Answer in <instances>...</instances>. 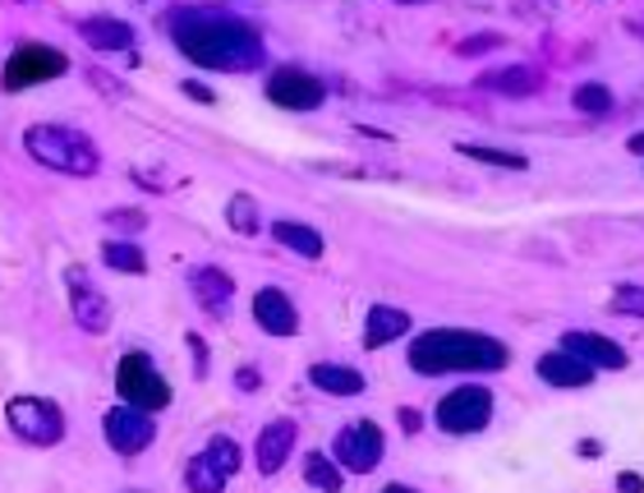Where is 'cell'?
<instances>
[{
	"label": "cell",
	"mask_w": 644,
	"mask_h": 493,
	"mask_svg": "<svg viewBox=\"0 0 644 493\" xmlns=\"http://www.w3.org/2000/svg\"><path fill=\"white\" fill-rule=\"evenodd\" d=\"M111 231H125V236H134V231H143V226H148V217H143V213H134V208H111V213L102 217Z\"/></svg>",
	"instance_id": "29"
},
{
	"label": "cell",
	"mask_w": 644,
	"mask_h": 493,
	"mask_svg": "<svg viewBox=\"0 0 644 493\" xmlns=\"http://www.w3.org/2000/svg\"><path fill=\"white\" fill-rule=\"evenodd\" d=\"M576 457H603V442L599 438H580L576 442Z\"/></svg>",
	"instance_id": "34"
},
{
	"label": "cell",
	"mask_w": 644,
	"mask_h": 493,
	"mask_svg": "<svg viewBox=\"0 0 644 493\" xmlns=\"http://www.w3.org/2000/svg\"><path fill=\"white\" fill-rule=\"evenodd\" d=\"M562 350H570L576 360H585L589 369H626L631 356H626V346H617L612 337H599V333H566L562 337Z\"/></svg>",
	"instance_id": "14"
},
{
	"label": "cell",
	"mask_w": 644,
	"mask_h": 493,
	"mask_svg": "<svg viewBox=\"0 0 644 493\" xmlns=\"http://www.w3.org/2000/svg\"><path fill=\"white\" fill-rule=\"evenodd\" d=\"M383 493H415V489H405V484H387Z\"/></svg>",
	"instance_id": "37"
},
{
	"label": "cell",
	"mask_w": 644,
	"mask_h": 493,
	"mask_svg": "<svg viewBox=\"0 0 644 493\" xmlns=\"http://www.w3.org/2000/svg\"><path fill=\"white\" fill-rule=\"evenodd\" d=\"M268 98L281 107V111H318L327 102V83L318 75H308V69H295V65H285V69H272L268 75Z\"/></svg>",
	"instance_id": "10"
},
{
	"label": "cell",
	"mask_w": 644,
	"mask_h": 493,
	"mask_svg": "<svg viewBox=\"0 0 644 493\" xmlns=\"http://www.w3.org/2000/svg\"><path fill=\"white\" fill-rule=\"evenodd\" d=\"M300 442V429L295 419H272V425L258 429V448H253V461H258V475H276L285 461H291Z\"/></svg>",
	"instance_id": "13"
},
{
	"label": "cell",
	"mask_w": 644,
	"mask_h": 493,
	"mask_svg": "<svg viewBox=\"0 0 644 493\" xmlns=\"http://www.w3.org/2000/svg\"><path fill=\"white\" fill-rule=\"evenodd\" d=\"M410 314L405 310H392V304H373L369 310V318H364V346L369 350H383V346H392L396 337H405L410 333Z\"/></svg>",
	"instance_id": "18"
},
{
	"label": "cell",
	"mask_w": 644,
	"mask_h": 493,
	"mask_svg": "<svg viewBox=\"0 0 644 493\" xmlns=\"http://www.w3.org/2000/svg\"><path fill=\"white\" fill-rule=\"evenodd\" d=\"M212 466H217V471L230 480L235 471H240V448H235V438H226V434H217V438H212L207 442V452H203Z\"/></svg>",
	"instance_id": "28"
},
{
	"label": "cell",
	"mask_w": 644,
	"mask_h": 493,
	"mask_svg": "<svg viewBox=\"0 0 644 493\" xmlns=\"http://www.w3.org/2000/svg\"><path fill=\"white\" fill-rule=\"evenodd\" d=\"M612 310L617 314H635V318H644V287H622L612 295Z\"/></svg>",
	"instance_id": "30"
},
{
	"label": "cell",
	"mask_w": 644,
	"mask_h": 493,
	"mask_svg": "<svg viewBox=\"0 0 644 493\" xmlns=\"http://www.w3.org/2000/svg\"><path fill=\"white\" fill-rule=\"evenodd\" d=\"M69 314H75V323L92 337L111 333V300L92 287L83 272H69Z\"/></svg>",
	"instance_id": "11"
},
{
	"label": "cell",
	"mask_w": 644,
	"mask_h": 493,
	"mask_svg": "<svg viewBox=\"0 0 644 493\" xmlns=\"http://www.w3.org/2000/svg\"><path fill=\"white\" fill-rule=\"evenodd\" d=\"M226 222H230V231L235 236H258V203L249 199V194H230V203H226Z\"/></svg>",
	"instance_id": "25"
},
{
	"label": "cell",
	"mask_w": 644,
	"mask_h": 493,
	"mask_svg": "<svg viewBox=\"0 0 644 493\" xmlns=\"http://www.w3.org/2000/svg\"><path fill=\"white\" fill-rule=\"evenodd\" d=\"M272 240L285 245V249H295L300 258H323V236L314 226H304V222H291V217L272 222Z\"/></svg>",
	"instance_id": "20"
},
{
	"label": "cell",
	"mask_w": 644,
	"mask_h": 493,
	"mask_svg": "<svg viewBox=\"0 0 644 493\" xmlns=\"http://www.w3.org/2000/svg\"><path fill=\"white\" fill-rule=\"evenodd\" d=\"M115 392H121L125 406H138L148 415L171 406V383L161 379V369L143 350H125L121 356V365H115Z\"/></svg>",
	"instance_id": "4"
},
{
	"label": "cell",
	"mask_w": 644,
	"mask_h": 493,
	"mask_svg": "<svg viewBox=\"0 0 644 493\" xmlns=\"http://www.w3.org/2000/svg\"><path fill=\"white\" fill-rule=\"evenodd\" d=\"M410 369L423 379H442V373H497L507 369V346L488 333H470V327H433L410 341Z\"/></svg>",
	"instance_id": "2"
},
{
	"label": "cell",
	"mask_w": 644,
	"mask_h": 493,
	"mask_svg": "<svg viewBox=\"0 0 644 493\" xmlns=\"http://www.w3.org/2000/svg\"><path fill=\"white\" fill-rule=\"evenodd\" d=\"M253 318H258L262 333H272V337H295L300 333V310H295V300L285 295L281 287H258Z\"/></svg>",
	"instance_id": "12"
},
{
	"label": "cell",
	"mask_w": 644,
	"mask_h": 493,
	"mask_svg": "<svg viewBox=\"0 0 644 493\" xmlns=\"http://www.w3.org/2000/svg\"><path fill=\"white\" fill-rule=\"evenodd\" d=\"M534 369L547 388H589L594 373H599V369H589L585 360L570 356V350H547V356H539Z\"/></svg>",
	"instance_id": "16"
},
{
	"label": "cell",
	"mask_w": 644,
	"mask_h": 493,
	"mask_svg": "<svg viewBox=\"0 0 644 493\" xmlns=\"http://www.w3.org/2000/svg\"><path fill=\"white\" fill-rule=\"evenodd\" d=\"M631 153H635V157H644V134H635V138H631Z\"/></svg>",
	"instance_id": "36"
},
{
	"label": "cell",
	"mask_w": 644,
	"mask_h": 493,
	"mask_svg": "<svg viewBox=\"0 0 644 493\" xmlns=\"http://www.w3.org/2000/svg\"><path fill=\"white\" fill-rule=\"evenodd\" d=\"M180 88H184V98H194V102H207V107L217 102V92H212V88H203V83H194V79H184Z\"/></svg>",
	"instance_id": "31"
},
{
	"label": "cell",
	"mask_w": 644,
	"mask_h": 493,
	"mask_svg": "<svg viewBox=\"0 0 644 493\" xmlns=\"http://www.w3.org/2000/svg\"><path fill=\"white\" fill-rule=\"evenodd\" d=\"M69 69V60L56 52V46H42V42H23L19 52L5 60V88H33V83H52Z\"/></svg>",
	"instance_id": "9"
},
{
	"label": "cell",
	"mask_w": 644,
	"mask_h": 493,
	"mask_svg": "<svg viewBox=\"0 0 644 493\" xmlns=\"http://www.w3.org/2000/svg\"><path fill=\"white\" fill-rule=\"evenodd\" d=\"M79 37L92 46V52H129L134 46V29L125 19H111V14L79 19Z\"/></svg>",
	"instance_id": "17"
},
{
	"label": "cell",
	"mask_w": 644,
	"mask_h": 493,
	"mask_svg": "<svg viewBox=\"0 0 644 493\" xmlns=\"http://www.w3.org/2000/svg\"><path fill=\"white\" fill-rule=\"evenodd\" d=\"M235 388H240V392H253V388H262V373H253V369L245 365L240 373H235Z\"/></svg>",
	"instance_id": "32"
},
{
	"label": "cell",
	"mask_w": 644,
	"mask_h": 493,
	"mask_svg": "<svg viewBox=\"0 0 644 493\" xmlns=\"http://www.w3.org/2000/svg\"><path fill=\"white\" fill-rule=\"evenodd\" d=\"M465 157L474 161H488V167H502V171H524V153H507V148H493V144H456Z\"/></svg>",
	"instance_id": "26"
},
{
	"label": "cell",
	"mask_w": 644,
	"mask_h": 493,
	"mask_svg": "<svg viewBox=\"0 0 644 493\" xmlns=\"http://www.w3.org/2000/svg\"><path fill=\"white\" fill-rule=\"evenodd\" d=\"M396 419H400V429H405V434H415V429H419V415H415V411H400Z\"/></svg>",
	"instance_id": "35"
},
{
	"label": "cell",
	"mask_w": 644,
	"mask_h": 493,
	"mask_svg": "<svg viewBox=\"0 0 644 493\" xmlns=\"http://www.w3.org/2000/svg\"><path fill=\"white\" fill-rule=\"evenodd\" d=\"M102 264H106L111 272H129V277L148 272V258H143V249L129 245V240H106V245H102Z\"/></svg>",
	"instance_id": "22"
},
{
	"label": "cell",
	"mask_w": 644,
	"mask_h": 493,
	"mask_svg": "<svg viewBox=\"0 0 644 493\" xmlns=\"http://www.w3.org/2000/svg\"><path fill=\"white\" fill-rule=\"evenodd\" d=\"M570 107H576L580 115H608L612 111V92L603 83H580L576 92H570Z\"/></svg>",
	"instance_id": "27"
},
{
	"label": "cell",
	"mask_w": 644,
	"mask_h": 493,
	"mask_svg": "<svg viewBox=\"0 0 644 493\" xmlns=\"http://www.w3.org/2000/svg\"><path fill=\"white\" fill-rule=\"evenodd\" d=\"M484 88L493 92H534L539 88V75L534 69H524V65H511V69H493V75H484Z\"/></svg>",
	"instance_id": "23"
},
{
	"label": "cell",
	"mask_w": 644,
	"mask_h": 493,
	"mask_svg": "<svg viewBox=\"0 0 644 493\" xmlns=\"http://www.w3.org/2000/svg\"><path fill=\"white\" fill-rule=\"evenodd\" d=\"M5 419L23 442H33V448H56L65 438V415L56 402H46V396H10Z\"/></svg>",
	"instance_id": "6"
},
{
	"label": "cell",
	"mask_w": 644,
	"mask_h": 493,
	"mask_svg": "<svg viewBox=\"0 0 644 493\" xmlns=\"http://www.w3.org/2000/svg\"><path fill=\"white\" fill-rule=\"evenodd\" d=\"M189 287H194V295H199V304H203V314H212V318H226V314H230V295H235L230 272L203 264V268L189 272Z\"/></svg>",
	"instance_id": "15"
},
{
	"label": "cell",
	"mask_w": 644,
	"mask_h": 493,
	"mask_svg": "<svg viewBox=\"0 0 644 493\" xmlns=\"http://www.w3.org/2000/svg\"><path fill=\"white\" fill-rule=\"evenodd\" d=\"M617 493H644V480L635 471H622L617 475Z\"/></svg>",
	"instance_id": "33"
},
{
	"label": "cell",
	"mask_w": 644,
	"mask_h": 493,
	"mask_svg": "<svg viewBox=\"0 0 644 493\" xmlns=\"http://www.w3.org/2000/svg\"><path fill=\"white\" fill-rule=\"evenodd\" d=\"M493 392L488 388H479V383H465V388H451L442 402L433 406V425L442 429V434H456V438H465V434H479V429H488L493 425Z\"/></svg>",
	"instance_id": "5"
},
{
	"label": "cell",
	"mask_w": 644,
	"mask_h": 493,
	"mask_svg": "<svg viewBox=\"0 0 644 493\" xmlns=\"http://www.w3.org/2000/svg\"><path fill=\"white\" fill-rule=\"evenodd\" d=\"M23 148H29L33 161H42V167H52L60 176H92L102 167L98 148H92V138L69 130V125H29L23 130Z\"/></svg>",
	"instance_id": "3"
},
{
	"label": "cell",
	"mask_w": 644,
	"mask_h": 493,
	"mask_svg": "<svg viewBox=\"0 0 644 493\" xmlns=\"http://www.w3.org/2000/svg\"><path fill=\"white\" fill-rule=\"evenodd\" d=\"M184 489L189 493H222L226 489V475L207 457H194V461L184 466Z\"/></svg>",
	"instance_id": "24"
},
{
	"label": "cell",
	"mask_w": 644,
	"mask_h": 493,
	"mask_svg": "<svg viewBox=\"0 0 644 493\" xmlns=\"http://www.w3.org/2000/svg\"><path fill=\"white\" fill-rule=\"evenodd\" d=\"M171 37H176V52L203 69H258L262 65V37L240 14H226V10H176Z\"/></svg>",
	"instance_id": "1"
},
{
	"label": "cell",
	"mask_w": 644,
	"mask_h": 493,
	"mask_svg": "<svg viewBox=\"0 0 644 493\" xmlns=\"http://www.w3.org/2000/svg\"><path fill=\"white\" fill-rule=\"evenodd\" d=\"M331 452H337V461L346 466V471L369 475V471H377V466H383L387 438H383V429H377L373 419H354V425H346V429L337 434Z\"/></svg>",
	"instance_id": "8"
},
{
	"label": "cell",
	"mask_w": 644,
	"mask_h": 493,
	"mask_svg": "<svg viewBox=\"0 0 644 493\" xmlns=\"http://www.w3.org/2000/svg\"><path fill=\"white\" fill-rule=\"evenodd\" d=\"M102 438H106L111 452L138 457V452H148L157 442V425H152V415L138 411V406H111L102 415Z\"/></svg>",
	"instance_id": "7"
},
{
	"label": "cell",
	"mask_w": 644,
	"mask_h": 493,
	"mask_svg": "<svg viewBox=\"0 0 644 493\" xmlns=\"http://www.w3.org/2000/svg\"><path fill=\"white\" fill-rule=\"evenodd\" d=\"M308 383L327 396H360L364 392V373L350 369V365H331V360H318L308 369Z\"/></svg>",
	"instance_id": "19"
},
{
	"label": "cell",
	"mask_w": 644,
	"mask_h": 493,
	"mask_svg": "<svg viewBox=\"0 0 644 493\" xmlns=\"http://www.w3.org/2000/svg\"><path fill=\"white\" fill-rule=\"evenodd\" d=\"M304 480L314 484L318 493H341V484H346V480H341V466L331 461L327 452H308V457H304Z\"/></svg>",
	"instance_id": "21"
}]
</instances>
